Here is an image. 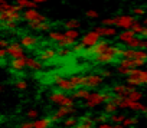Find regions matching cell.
<instances>
[{"label":"cell","instance_id":"cell-1","mask_svg":"<svg viewBox=\"0 0 147 128\" xmlns=\"http://www.w3.org/2000/svg\"><path fill=\"white\" fill-rule=\"evenodd\" d=\"M120 55V46H115V45H110L108 49L100 55H97L95 58V63L98 65H108V63H113Z\"/></svg>","mask_w":147,"mask_h":128},{"label":"cell","instance_id":"cell-2","mask_svg":"<svg viewBox=\"0 0 147 128\" xmlns=\"http://www.w3.org/2000/svg\"><path fill=\"white\" fill-rule=\"evenodd\" d=\"M111 99H113V95L108 94V92H92V94L90 92V97L87 98L85 107L95 108V107H98L101 104H105V102H108Z\"/></svg>","mask_w":147,"mask_h":128},{"label":"cell","instance_id":"cell-3","mask_svg":"<svg viewBox=\"0 0 147 128\" xmlns=\"http://www.w3.org/2000/svg\"><path fill=\"white\" fill-rule=\"evenodd\" d=\"M20 12L22 9L15 5L12 9H6V10H0V23H7V22H19L20 19Z\"/></svg>","mask_w":147,"mask_h":128},{"label":"cell","instance_id":"cell-4","mask_svg":"<svg viewBox=\"0 0 147 128\" xmlns=\"http://www.w3.org/2000/svg\"><path fill=\"white\" fill-rule=\"evenodd\" d=\"M100 39H101V35H100L98 32H95V30H91V32H87V33L82 36L81 45H82L84 48H92Z\"/></svg>","mask_w":147,"mask_h":128},{"label":"cell","instance_id":"cell-5","mask_svg":"<svg viewBox=\"0 0 147 128\" xmlns=\"http://www.w3.org/2000/svg\"><path fill=\"white\" fill-rule=\"evenodd\" d=\"M136 22V17L133 15H120L117 17V23H115V27H120L123 30L125 29H131V26L134 25Z\"/></svg>","mask_w":147,"mask_h":128},{"label":"cell","instance_id":"cell-6","mask_svg":"<svg viewBox=\"0 0 147 128\" xmlns=\"http://www.w3.org/2000/svg\"><path fill=\"white\" fill-rule=\"evenodd\" d=\"M72 114H75V108L74 107H59V109L56 112H53V115L51 118H52V121H61L62 118L71 117Z\"/></svg>","mask_w":147,"mask_h":128},{"label":"cell","instance_id":"cell-7","mask_svg":"<svg viewBox=\"0 0 147 128\" xmlns=\"http://www.w3.org/2000/svg\"><path fill=\"white\" fill-rule=\"evenodd\" d=\"M6 50H7V55L12 56L13 59H15V58H23V56H25L23 46H22L20 43H16V42L9 43L7 48H6Z\"/></svg>","mask_w":147,"mask_h":128},{"label":"cell","instance_id":"cell-8","mask_svg":"<svg viewBox=\"0 0 147 128\" xmlns=\"http://www.w3.org/2000/svg\"><path fill=\"white\" fill-rule=\"evenodd\" d=\"M108 46H110V43H108L107 40H101V39H100L92 48H87V55H91V53L100 55V53L105 52V50L108 49Z\"/></svg>","mask_w":147,"mask_h":128},{"label":"cell","instance_id":"cell-9","mask_svg":"<svg viewBox=\"0 0 147 128\" xmlns=\"http://www.w3.org/2000/svg\"><path fill=\"white\" fill-rule=\"evenodd\" d=\"M136 88L131 86V85H124V84H115L113 86V94L117 95V97H127L131 91H134Z\"/></svg>","mask_w":147,"mask_h":128},{"label":"cell","instance_id":"cell-10","mask_svg":"<svg viewBox=\"0 0 147 128\" xmlns=\"http://www.w3.org/2000/svg\"><path fill=\"white\" fill-rule=\"evenodd\" d=\"M23 48L26 49H35L36 45H38V38L33 36V35H23L20 38V42H19Z\"/></svg>","mask_w":147,"mask_h":128},{"label":"cell","instance_id":"cell-11","mask_svg":"<svg viewBox=\"0 0 147 128\" xmlns=\"http://www.w3.org/2000/svg\"><path fill=\"white\" fill-rule=\"evenodd\" d=\"M102 82H104V78L101 75H88L87 79H85V86L87 88H95V86H100Z\"/></svg>","mask_w":147,"mask_h":128},{"label":"cell","instance_id":"cell-12","mask_svg":"<svg viewBox=\"0 0 147 128\" xmlns=\"http://www.w3.org/2000/svg\"><path fill=\"white\" fill-rule=\"evenodd\" d=\"M56 85H58V88L61 89V91H75L77 88L74 86V84H72V81H71V78L69 79H62V78H56Z\"/></svg>","mask_w":147,"mask_h":128},{"label":"cell","instance_id":"cell-13","mask_svg":"<svg viewBox=\"0 0 147 128\" xmlns=\"http://www.w3.org/2000/svg\"><path fill=\"white\" fill-rule=\"evenodd\" d=\"M25 66L30 71H39L42 68V60L36 58H25Z\"/></svg>","mask_w":147,"mask_h":128},{"label":"cell","instance_id":"cell-14","mask_svg":"<svg viewBox=\"0 0 147 128\" xmlns=\"http://www.w3.org/2000/svg\"><path fill=\"white\" fill-rule=\"evenodd\" d=\"M95 32H98L101 36H105V38H113L117 35V27L115 26H100L95 29Z\"/></svg>","mask_w":147,"mask_h":128},{"label":"cell","instance_id":"cell-15","mask_svg":"<svg viewBox=\"0 0 147 128\" xmlns=\"http://www.w3.org/2000/svg\"><path fill=\"white\" fill-rule=\"evenodd\" d=\"M136 36H137V35H136L131 29H125V30H123L121 33H117L118 40H120L121 43H124V45H127V43H128L130 40H133Z\"/></svg>","mask_w":147,"mask_h":128},{"label":"cell","instance_id":"cell-16","mask_svg":"<svg viewBox=\"0 0 147 128\" xmlns=\"http://www.w3.org/2000/svg\"><path fill=\"white\" fill-rule=\"evenodd\" d=\"M29 27L32 30H38V32H49L51 29V25L48 22H38V20H33V22H29Z\"/></svg>","mask_w":147,"mask_h":128},{"label":"cell","instance_id":"cell-17","mask_svg":"<svg viewBox=\"0 0 147 128\" xmlns=\"http://www.w3.org/2000/svg\"><path fill=\"white\" fill-rule=\"evenodd\" d=\"M56 56H58V52H56L55 49H43V50L40 52V55H39V59H40L42 62H48V60L55 59Z\"/></svg>","mask_w":147,"mask_h":128},{"label":"cell","instance_id":"cell-18","mask_svg":"<svg viewBox=\"0 0 147 128\" xmlns=\"http://www.w3.org/2000/svg\"><path fill=\"white\" fill-rule=\"evenodd\" d=\"M25 58L26 56H23V58H15V59H12V62H10V68L13 69V71H18V72H20V71H23L26 66H25Z\"/></svg>","mask_w":147,"mask_h":128},{"label":"cell","instance_id":"cell-19","mask_svg":"<svg viewBox=\"0 0 147 128\" xmlns=\"http://www.w3.org/2000/svg\"><path fill=\"white\" fill-rule=\"evenodd\" d=\"M39 12L36 9H25L23 10V19L29 23V22H33V20H38L39 17Z\"/></svg>","mask_w":147,"mask_h":128},{"label":"cell","instance_id":"cell-20","mask_svg":"<svg viewBox=\"0 0 147 128\" xmlns=\"http://www.w3.org/2000/svg\"><path fill=\"white\" fill-rule=\"evenodd\" d=\"M88 97H90V91L87 86H81V88L75 89V92L72 94L74 99H87Z\"/></svg>","mask_w":147,"mask_h":128},{"label":"cell","instance_id":"cell-21","mask_svg":"<svg viewBox=\"0 0 147 128\" xmlns=\"http://www.w3.org/2000/svg\"><path fill=\"white\" fill-rule=\"evenodd\" d=\"M66 98V95L63 94V92H52L51 94V97H49V99H51V102L52 104H56V105H62V102H63V99Z\"/></svg>","mask_w":147,"mask_h":128},{"label":"cell","instance_id":"cell-22","mask_svg":"<svg viewBox=\"0 0 147 128\" xmlns=\"http://www.w3.org/2000/svg\"><path fill=\"white\" fill-rule=\"evenodd\" d=\"M131 75H137L141 85H147V69H140V68H134Z\"/></svg>","mask_w":147,"mask_h":128},{"label":"cell","instance_id":"cell-23","mask_svg":"<svg viewBox=\"0 0 147 128\" xmlns=\"http://www.w3.org/2000/svg\"><path fill=\"white\" fill-rule=\"evenodd\" d=\"M16 5L23 10V9H36V3L33 0H16Z\"/></svg>","mask_w":147,"mask_h":128},{"label":"cell","instance_id":"cell-24","mask_svg":"<svg viewBox=\"0 0 147 128\" xmlns=\"http://www.w3.org/2000/svg\"><path fill=\"white\" fill-rule=\"evenodd\" d=\"M127 48H133V49H143L144 48V39H140V38H134L133 40H130L127 45Z\"/></svg>","mask_w":147,"mask_h":128},{"label":"cell","instance_id":"cell-25","mask_svg":"<svg viewBox=\"0 0 147 128\" xmlns=\"http://www.w3.org/2000/svg\"><path fill=\"white\" fill-rule=\"evenodd\" d=\"M52 122V118H40L33 122V128H49Z\"/></svg>","mask_w":147,"mask_h":128},{"label":"cell","instance_id":"cell-26","mask_svg":"<svg viewBox=\"0 0 147 128\" xmlns=\"http://www.w3.org/2000/svg\"><path fill=\"white\" fill-rule=\"evenodd\" d=\"M56 43H58V48H69V46L75 45V39H69L66 36H62V39L58 40Z\"/></svg>","mask_w":147,"mask_h":128},{"label":"cell","instance_id":"cell-27","mask_svg":"<svg viewBox=\"0 0 147 128\" xmlns=\"http://www.w3.org/2000/svg\"><path fill=\"white\" fill-rule=\"evenodd\" d=\"M125 81H127V85H131L134 88L141 86V82H140V79H138L137 75H128V76H125Z\"/></svg>","mask_w":147,"mask_h":128},{"label":"cell","instance_id":"cell-28","mask_svg":"<svg viewBox=\"0 0 147 128\" xmlns=\"http://www.w3.org/2000/svg\"><path fill=\"white\" fill-rule=\"evenodd\" d=\"M138 124V117H125L123 121V125L130 128V127H136Z\"/></svg>","mask_w":147,"mask_h":128},{"label":"cell","instance_id":"cell-29","mask_svg":"<svg viewBox=\"0 0 147 128\" xmlns=\"http://www.w3.org/2000/svg\"><path fill=\"white\" fill-rule=\"evenodd\" d=\"M144 29H146V26L143 25V22H137V20H136V22H134V25L131 26V30H133L136 35H140V36L143 35Z\"/></svg>","mask_w":147,"mask_h":128},{"label":"cell","instance_id":"cell-30","mask_svg":"<svg viewBox=\"0 0 147 128\" xmlns=\"http://www.w3.org/2000/svg\"><path fill=\"white\" fill-rule=\"evenodd\" d=\"M63 26H65V29H80L81 27V22L77 20V19H71V20L65 22Z\"/></svg>","mask_w":147,"mask_h":128},{"label":"cell","instance_id":"cell-31","mask_svg":"<svg viewBox=\"0 0 147 128\" xmlns=\"http://www.w3.org/2000/svg\"><path fill=\"white\" fill-rule=\"evenodd\" d=\"M117 109H118V107H117L113 101L105 102V107H104V112H105V114H114Z\"/></svg>","mask_w":147,"mask_h":128},{"label":"cell","instance_id":"cell-32","mask_svg":"<svg viewBox=\"0 0 147 128\" xmlns=\"http://www.w3.org/2000/svg\"><path fill=\"white\" fill-rule=\"evenodd\" d=\"M63 36H66V38H69V39H78L80 38V32H78V29H66V32L63 33Z\"/></svg>","mask_w":147,"mask_h":128},{"label":"cell","instance_id":"cell-33","mask_svg":"<svg viewBox=\"0 0 147 128\" xmlns=\"http://www.w3.org/2000/svg\"><path fill=\"white\" fill-rule=\"evenodd\" d=\"M63 127H69V128H74L77 124H78V119L77 118H74V117H66L65 119H63Z\"/></svg>","mask_w":147,"mask_h":128},{"label":"cell","instance_id":"cell-34","mask_svg":"<svg viewBox=\"0 0 147 128\" xmlns=\"http://www.w3.org/2000/svg\"><path fill=\"white\" fill-rule=\"evenodd\" d=\"M127 97L131 98V99H134V101H141L143 97H144V94H143L141 91H138V89H134V91H131Z\"/></svg>","mask_w":147,"mask_h":128},{"label":"cell","instance_id":"cell-35","mask_svg":"<svg viewBox=\"0 0 147 128\" xmlns=\"http://www.w3.org/2000/svg\"><path fill=\"white\" fill-rule=\"evenodd\" d=\"M124 118H125V115L124 114H111V117H110V119H111V122L113 124H123V121H124Z\"/></svg>","mask_w":147,"mask_h":128},{"label":"cell","instance_id":"cell-36","mask_svg":"<svg viewBox=\"0 0 147 128\" xmlns=\"http://www.w3.org/2000/svg\"><path fill=\"white\" fill-rule=\"evenodd\" d=\"M48 36H49V39H51V40L58 42V40H61V39H62L63 33H62V32H59V30H52V32H49V33H48Z\"/></svg>","mask_w":147,"mask_h":128},{"label":"cell","instance_id":"cell-37","mask_svg":"<svg viewBox=\"0 0 147 128\" xmlns=\"http://www.w3.org/2000/svg\"><path fill=\"white\" fill-rule=\"evenodd\" d=\"M131 12H133L131 15H133L134 17H141V16H144V15H146V9H144V7H141V6L134 7Z\"/></svg>","mask_w":147,"mask_h":128},{"label":"cell","instance_id":"cell-38","mask_svg":"<svg viewBox=\"0 0 147 128\" xmlns=\"http://www.w3.org/2000/svg\"><path fill=\"white\" fill-rule=\"evenodd\" d=\"M28 86H29V85H28V82H26V81H23V79H20V81H18V82H16V88H18L19 91H26V89H28Z\"/></svg>","mask_w":147,"mask_h":128},{"label":"cell","instance_id":"cell-39","mask_svg":"<svg viewBox=\"0 0 147 128\" xmlns=\"http://www.w3.org/2000/svg\"><path fill=\"white\" fill-rule=\"evenodd\" d=\"M115 23H117V17H110L102 20V26H115Z\"/></svg>","mask_w":147,"mask_h":128},{"label":"cell","instance_id":"cell-40","mask_svg":"<svg viewBox=\"0 0 147 128\" xmlns=\"http://www.w3.org/2000/svg\"><path fill=\"white\" fill-rule=\"evenodd\" d=\"M69 55H71L69 48H59V50H58V56L65 58V56H69Z\"/></svg>","mask_w":147,"mask_h":128},{"label":"cell","instance_id":"cell-41","mask_svg":"<svg viewBox=\"0 0 147 128\" xmlns=\"http://www.w3.org/2000/svg\"><path fill=\"white\" fill-rule=\"evenodd\" d=\"M15 5H10L6 0H0V10H6V9H12Z\"/></svg>","mask_w":147,"mask_h":128},{"label":"cell","instance_id":"cell-42","mask_svg":"<svg viewBox=\"0 0 147 128\" xmlns=\"http://www.w3.org/2000/svg\"><path fill=\"white\" fill-rule=\"evenodd\" d=\"M85 16H87L88 19H97V17L100 16V13H98L97 10H88V12L85 13Z\"/></svg>","mask_w":147,"mask_h":128},{"label":"cell","instance_id":"cell-43","mask_svg":"<svg viewBox=\"0 0 147 128\" xmlns=\"http://www.w3.org/2000/svg\"><path fill=\"white\" fill-rule=\"evenodd\" d=\"M38 115H39V111L38 109H29L26 112V117L28 118H38Z\"/></svg>","mask_w":147,"mask_h":128},{"label":"cell","instance_id":"cell-44","mask_svg":"<svg viewBox=\"0 0 147 128\" xmlns=\"http://www.w3.org/2000/svg\"><path fill=\"white\" fill-rule=\"evenodd\" d=\"M80 122H88V124H92L94 119H92V117H90V115L87 114V115H84V117L80 118Z\"/></svg>","mask_w":147,"mask_h":128},{"label":"cell","instance_id":"cell-45","mask_svg":"<svg viewBox=\"0 0 147 128\" xmlns=\"http://www.w3.org/2000/svg\"><path fill=\"white\" fill-rule=\"evenodd\" d=\"M105 121H107V114H105V112H104V114H101L100 117L94 118V122H98V124H100V122H105Z\"/></svg>","mask_w":147,"mask_h":128},{"label":"cell","instance_id":"cell-46","mask_svg":"<svg viewBox=\"0 0 147 128\" xmlns=\"http://www.w3.org/2000/svg\"><path fill=\"white\" fill-rule=\"evenodd\" d=\"M74 128H92V124H88V122H78Z\"/></svg>","mask_w":147,"mask_h":128},{"label":"cell","instance_id":"cell-47","mask_svg":"<svg viewBox=\"0 0 147 128\" xmlns=\"http://www.w3.org/2000/svg\"><path fill=\"white\" fill-rule=\"evenodd\" d=\"M84 49H85V48H84L81 43H80V45H74V52H75V53H81Z\"/></svg>","mask_w":147,"mask_h":128},{"label":"cell","instance_id":"cell-48","mask_svg":"<svg viewBox=\"0 0 147 128\" xmlns=\"http://www.w3.org/2000/svg\"><path fill=\"white\" fill-rule=\"evenodd\" d=\"M102 78H110L111 76V71H108V69H104V71H101V74H100Z\"/></svg>","mask_w":147,"mask_h":128},{"label":"cell","instance_id":"cell-49","mask_svg":"<svg viewBox=\"0 0 147 128\" xmlns=\"http://www.w3.org/2000/svg\"><path fill=\"white\" fill-rule=\"evenodd\" d=\"M7 56V50L6 48H0V59H5Z\"/></svg>","mask_w":147,"mask_h":128},{"label":"cell","instance_id":"cell-50","mask_svg":"<svg viewBox=\"0 0 147 128\" xmlns=\"http://www.w3.org/2000/svg\"><path fill=\"white\" fill-rule=\"evenodd\" d=\"M19 128H33V122H22Z\"/></svg>","mask_w":147,"mask_h":128},{"label":"cell","instance_id":"cell-51","mask_svg":"<svg viewBox=\"0 0 147 128\" xmlns=\"http://www.w3.org/2000/svg\"><path fill=\"white\" fill-rule=\"evenodd\" d=\"M113 125L111 124H108V122H100L98 124V128H111Z\"/></svg>","mask_w":147,"mask_h":128},{"label":"cell","instance_id":"cell-52","mask_svg":"<svg viewBox=\"0 0 147 128\" xmlns=\"http://www.w3.org/2000/svg\"><path fill=\"white\" fill-rule=\"evenodd\" d=\"M7 40L6 39H3V38H0V48H7Z\"/></svg>","mask_w":147,"mask_h":128},{"label":"cell","instance_id":"cell-53","mask_svg":"<svg viewBox=\"0 0 147 128\" xmlns=\"http://www.w3.org/2000/svg\"><path fill=\"white\" fill-rule=\"evenodd\" d=\"M111 128H125L123 124H113V127Z\"/></svg>","mask_w":147,"mask_h":128},{"label":"cell","instance_id":"cell-54","mask_svg":"<svg viewBox=\"0 0 147 128\" xmlns=\"http://www.w3.org/2000/svg\"><path fill=\"white\" fill-rule=\"evenodd\" d=\"M33 2H35L36 5H40V3H46L48 0H33Z\"/></svg>","mask_w":147,"mask_h":128},{"label":"cell","instance_id":"cell-55","mask_svg":"<svg viewBox=\"0 0 147 128\" xmlns=\"http://www.w3.org/2000/svg\"><path fill=\"white\" fill-rule=\"evenodd\" d=\"M141 36H143V38H146V39H147V27H146V29H144V32H143V35H141Z\"/></svg>","mask_w":147,"mask_h":128},{"label":"cell","instance_id":"cell-56","mask_svg":"<svg viewBox=\"0 0 147 128\" xmlns=\"http://www.w3.org/2000/svg\"><path fill=\"white\" fill-rule=\"evenodd\" d=\"M143 25H144V26H146V27H147V16H146V17H144V20H143Z\"/></svg>","mask_w":147,"mask_h":128},{"label":"cell","instance_id":"cell-57","mask_svg":"<svg viewBox=\"0 0 147 128\" xmlns=\"http://www.w3.org/2000/svg\"><path fill=\"white\" fill-rule=\"evenodd\" d=\"M3 91H5V86H3V85H0V92H3Z\"/></svg>","mask_w":147,"mask_h":128},{"label":"cell","instance_id":"cell-58","mask_svg":"<svg viewBox=\"0 0 147 128\" xmlns=\"http://www.w3.org/2000/svg\"><path fill=\"white\" fill-rule=\"evenodd\" d=\"M143 49H146V50H147V40H144V48H143Z\"/></svg>","mask_w":147,"mask_h":128},{"label":"cell","instance_id":"cell-59","mask_svg":"<svg viewBox=\"0 0 147 128\" xmlns=\"http://www.w3.org/2000/svg\"><path fill=\"white\" fill-rule=\"evenodd\" d=\"M2 65H3V62H2V60H0V66H2Z\"/></svg>","mask_w":147,"mask_h":128},{"label":"cell","instance_id":"cell-60","mask_svg":"<svg viewBox=\"0 0 147 128\" xmlns=\"http://www.w3.org/2000/svg\"><path fill=\"white\" fill-rule=\"evenodd\" d=\"M58 128H65V127H58Z\"/></svg>","mask_w":147,"mask_h":128},{"label":"cell","instance_id":"cell-61","mask_svg":"<svg viewBox=\"0 0 147 128\" xmlns=\"http://www.w3.org/2000/svg\"><path fill=\"white\" fill-rule=\"evenodd\" d=\"M146 118H147V114H146Z\"/></svg>","mask_w":147,"mask_h":128}]
</instances>
